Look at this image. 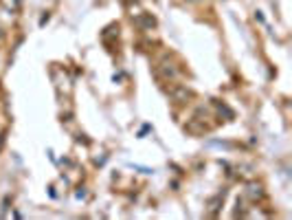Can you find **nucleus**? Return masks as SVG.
<instances>
[{"label":"nucleus","instance_id":"nucleus-1","mask_svg":"<svg viewBox=\"0 0 292 220\" xmlns=\"http://www.w3.org/2000/svg\"><path fill=\"white\" fill-rule=\"evenodd\" d=\"M248 194H251V198H260V196H262V187L260 185H251V191H248Z\"/></svg>","mask_w":292,"mask_h":220}]
</instances>
